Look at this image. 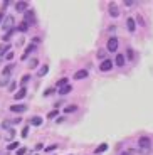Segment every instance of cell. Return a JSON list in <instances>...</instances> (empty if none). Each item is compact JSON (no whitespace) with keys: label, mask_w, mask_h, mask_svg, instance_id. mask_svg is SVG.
Here are the masks:
<instances>
[{"label":"cell","mask_w":153,"mask_h":155,"mask_svg":"<svg viewBox=\"0 0 153 155\" xmlns=\"http://www.w3.org/2000/svg\"><path fill=\"white\" fill-rule=\"evenodd\" d=\"M138 147L142 150V153H148L151 150V140L148 137H142V138L138 140Z\"/></svg>","instance_id":"6da1fadb"},{"label":"cell","mask_w":153,"mask_h":155,"mask_svg":"<svg viewBox=\"0 0 153 155\" xmlns=\"http://www.w3.org/2000/svg\"><path fill=\"white\" fill-rule=\"evenodd\" d=\"M0 25H2V29H4L5 32L12 31V29H14V17H12V15H5L4 17V22L0 24Z\"/></svg>","instance_id":"7a4b0ae2"},{"label":"cell","mask_w":153,"mask_h":155,"mask_svg":"<svg viewBox=\"0 0 153 155\" xmlns=\"http://www.w3.org/2000/svg\"><path fill=\"white\" fill-rule=\"evenodd\" d=\"M106 49L109 51V52H116V49H118V39L111 37L109 41H108V44H106Z\"/></svg>","instance_id":"3957f363"},{"label":"cell","mask_w":153,"mask_h":155,"mask_svg":"<svg viewBox=\"0 0 153 155\" xmlns=\"http://www.w3.org/2000/svg\"><path fill=\"white\" fill-rule=\"evenodd\" d=\"M24 22H25L27 25H29V24H31V25H35V15H34V12H32V10H25V20H24Z\"/></svg>","instance_id":"277c9868"},{"label":"cell","mask_w":153,"mask_h":155,"mask_svg":"<svg viewBox=\"0 0 153 155\" xmlns=\"http://www.w3.org/2000/svg\"><path fill=\"white\" fill-rule=\"evenodd\" d=\"M111 68H113V62H111V59H104V61L101 62V66H99V69L103 71V73H106V71H109Z\"/></svg>","instance_id":"5b68a950"},{"label":"cell","mask_w":153,"mask_h":155,"mask_svg":"<svg viewBox=\"0 0 153 155\" xmlns=\"http://www.w3.org/2000/svg\"><path fill=\"white\" fill-rule=\"evenodd\" d=\"M10 111H14V113H24V111H27V106L25 105H14V106H10Z\"/></svg>","instance_id":"8992f818"},{"label":"cell","mask_w":153,"mask_h":155,"mask_svg":"<svg viewBox=\"0 0 153 155\" xmlns=\"http://www.w3.org/2000/svg\"><path fill=\"white\" fill-rule=\"evenodd\" d=\"M109 15L111 17H118L119 15V8L116 4H109Z\"/></svg>","instance_id":"52a82bcc"},{"label":"cell","mask_w":153,"mask_h":155,"mask_svg":"<svg viewBox=\"0 0 153 155\" xmlns=\"http://www.w3.org/2000/svg\"><path fill=\"white\" fill-rule=\"evenodd\" d=\"M86 78H88V71H86V69H81V71H77V73L74 74V79H77V81L86 79Z\"/></svg>","instance_id":"ba28073f"},{"label":"cell","mask_w":153,"mask_h":155,"mask_svg":"<svg viewBox=\"0 0 153 155\" xmlns=\"http://www.w3.org/2000/svg\"><path fill=\"white\" fill-rule=\"evenodd\" d=\"M27 8H29V4H27V2H17L15 4V10L17 12H25Z\"/></svg>","instance_id":"9c48e42d"},{"label":"cell","mask_w":153,"mask_h":155,"mask_svg":"<svg viewBox=\"0 0 153 155\" xmlns=\"http://www.w3.org/2000/svg\"><path fill=\"white\" fill-rule=\"evenodd\" d=\"M32 51H35V46H34V44H29V46L25 47V52L22 54V61H25V59L29 58V54H31Z\"/></svg>","instance_id":"30bf717a"},{"label":"cell","mask_w":153,"mask_h":155,"mask_svg":"<svg viewBox=\"0 0 153 155\" xmlns=\"http://www.w3.org/2000/svg\"><path fill=\"white\" fill-rule=\"evenodd\" d=\"M126 27H128V31H130V32L136 31V22H135V19H131V17H130V19L126 20Z\"/></svg>","instance_id":"8fae6325"},{"label":"cell","mask_w":153,"mask_h":155,"mask_svg":"<svg viewBox=\"0 0 153 155\" xmlns=\"http://www.w3.org/2000/svg\"><path fill=\"white\" fill-rule=\"evenodd\" d=\"M25 94H27V89L25 88H20L19 91L14 94V98H15V100H22V98H25Z\"/></svg>","instance_id":"7c38bea8"},{"label":"cell","mask_w":153,"mask_h":155,"mask_svg":"<svg viewBox=\"0 0 153 155\" xmlns=\"http://www.w3.org/2000/svg\"><path fill=\"white\" fill-rule=\"evenodd\" d=\"M71 91H73V86L71 84H66V86H62V88H59V94H62V96L71 93Z\"/></svg>","instance_id":"4fadbf2b"},{"label":"cell","mask_w":153,"mask_h":155,"mask_svg":"<svg viewBox=\"0 0 153 155\" xmlns=\"http://www.w3.org/2000/svg\"><path fill=\"white\" fill-rule=\"evenodd\" d=\"M31 125H32V127H41V125H42V118H41V116H32V118H31Z\"/></svg>","instance_id":"5bb4252c"},{"label":"cell","mask_w":153,"mask_h":155,"mask_svg":"<svg viewBox=\"0 0 153 155\" xmlns=\"http://www.w3.org/2000/svg\"><path fill=\"white\" fill-rule=\"evenodd\" d=\"M8 51H10V46H8V44H0V58L5 56Z\"/></svg>","instance_id":"9a60e30c"},{"label":"cell","mask_w":153,"mask_h":155,"mask_svg":"<svg viewBox=\"0 0 153 155\" xmlns=\"http://www.w3.org/2000/svg\"><path fill=\"white\" fill-rule=\"evenodd\" d=\"M115 62H116V66H119V68L125 66V56L118 54V56H116V59H115Z\"/></svg>","instance_id":"2e32d148"},{"label":"cell","mask_w":153,"mask_h":155,"mask_svg":"<svg viewBox=\"0 0 153 155\" xmlns=\"http://www.w3.org/2000/svg\"><path fill=\"white\" fill-rule=\"evenodd\" d=\"M47 73H49V66H46V64H44V66L42 68H41V69H39V76H41V78H42V76H46V74Z\"/></svg>","instance_id":"e0dca14e"},{"label":"cell","mask_w":153,"mask_h":155,"mask_svg":"<svg viewBox=\"0 0 153 155\" xmlns=\"http://www.w3.org/2000/svg\"><path fill=\"white\" fill-rule=\"evenodd\" d=\"M106 150H108V143H101L94 152H96V153H103V152H106Z\"/></svg>","instance_id":"ac0fdd59"},{"label":"cell","mask_w":153,"mask_h":155,"mask_svg":"<svg viewBox=\"0 0 153 155\" xmlns=\"http://www.w3.org/2000/svg\"><path fill=\"white\" fill-rule=\"evenodd\" d=\"M14 32H15V27H14L12 31H8L7 34H5V37H4V42H5V44H7L8 41H10V37H12V34H14Z\"/></svg>","instance_id":"d6986e66"},{"label":"cell","mask_w":153,"mask_h":155,"mask_svg":"<svg viewBox=\"0 0 153 155\" xmlns=\"http://www.w3.org/2000/svg\"><path fill=\"white\" fill-rule=\"evenodd\" d=\"M17 29H19L20 32H27V31H29V25H27L25 22H20V24H19V27H17Z\"/></svg>","instance_id":"ffe728a7"},{"label":"cell","mask_w":153,"mask_h":155,"mask_svg":"<svg viewBox=\"0 0 153 155\" xmlns=\"http://www.w3.org/2000/svg\"><path fill=\"white\" fill-rule=\"evenodd\" d=\"M37 64H39V59H31V62H29V68H31V69H34V68H37Z\"/></svg>","instance_id":"44dd1931"},{"label":"cell","mask_w":153,"mask_h":155,"mask_svg":"<svg viewBox=\"0 0 153 155\" xmlns=\"http://www.w3.org/2000/svg\"><path fill=\"white\" fill-rule=\"evenodd\" d=\"M76 110H77V106H76V105H69L67 108L64 110V113H73V111H76Z\"/></svg>","instance_id":"7402d4cb"},{"label":"cell","mask_w":153,"mask_h":155,"mask_svg":"<svg viewBox=\"0 0 153 155\" xmlns=\"http://www.w3.org/2000/svg\"><path fill=\"white\" fill-rule=\"evenodd\" d=\"M12 69H14V66H12V64H8V66L4 69V73H2V74H4V76H8V74L12 73Z\"/></svg>","instance_id":"603a6c76"},{"label":"cell","mask_w":153,"mask_h":155,"mask_svg":"<svg viewBox=\"0 0 153 155\" xmlns=\"http://www.w3.org/2000/svg\"><path fill=\"white\" fill-rule=\"evenodd\" d=\"M67 84V78H62V79H59L57 81V88H62V86Z\"/></svg>","instance_id":"cb8c5ba5"},{"label":"cell","mask_w":153,"mask_h":155,"mask_svg":"<svg viewBox=\"0 0 153 155\" xmlns=\"http://www.w3.org/2000/svg\"><path fill=\"white\" fill-rule=\"evenodd\" d=\"M17 147H20V145H19V142H14V143H10L7 148H8V150H15Z\"/></svg>","instance_id":"d4e9b609"},{"label":"cell","mask_w":153,"mask_h":155,"mask_svg":"<svg viewBox=\"0 0 153 155\" xmlns=\"http://www.w3.org/2000/svg\"><path fill=\"white\" fill-rule=\"evenodd\" d=\"M98 59H106V52H104V51H98Z\"/></svg>","instance_id":"484cf974"},{"label":"cell","mask_w":153,"mask_h":155,"mask_svg":"<svg viewBox=\"0 0 153 155\" xmlns=\"http://www.w3.org/2000/svg\"><path fill=\"white\" fill-rule=\"evenodd\" d=\"M10 127H12L10 121H4V123H2V128H7V130H10Z\"/></svg>","instance_id":"4316f807"},{"label":"cell","mask_w":153,"mask_h":155,"mask_svg":"<svg viewBox=\"0 0 153 155\" xmlns=\"http://www.w3.org/2000/svg\"><path fill=\"white\" fill-rule=\"evenodd\" d=\"M57 148V145H49V147H46V152H54Z\"/></svg>","instance_id":"83f0119b"},{"label":"cell","mask_w":153,"mask_h":155,"mask_svg":"<svg viewBox=\"0 0 153 155\" xmlns=\"http://www.w3.org/2000/svg\"><path fill=\"white\" fill-rule=\"evenodd\" d=\"M27 135H29V127H24V130H22V137L25 138Z\"/></svg>","instance_id":"f1b7e54d"},{"label":"cell","mask_w":153,"mask_h":155,"mask_svg":"<svg viewBox=\"0 0 153 155\" xmlns=\"http://www.w3.org/2000/svg\"><path fill=\"white\" fill-rule=\"evenodd\" d=\"M29 79H31V76H29V74H25V76L22 78V84H25V83H29Z\"/></svg>","instance_id":"f546056e"},{"label":"cell","mask_w":153,"mask_h":155,"mask_svg":"<svg viewBox=\"0 0 153 155\" xmlns=\"http://www.w3.org/2000/svg\"><path fill=\"white\" fill-rule=\"evenodd\" d=\"M47 116H49V118H56V116H57V110H54V111H50Z\"/></svg>","instance_id":"4dcf8cb0"},{"label":"cell","mask_w":153,"mask_h":155,"mask_svg":"<svg viewBox=\"0 0 153 155\" xmlns=\"http://www.w3.org/2000/svg\"><path fill=\"white\" fill-rule=\"evenodd\" d=\"M5 58H7L8 61H12V59H14V52H10V51H8L7 54H5Z\"/></svg>","instance_id":"1f68e13d"},{"label":"cell","mask_w":153,"mask_h":155,"mask_svg":"<svg viewBox=\"0 0 153 155\" xmlns=\"http://www.w3.org/2000/svg\"><path fill=\"white\" fill-rule=\"evenodd\" d=\"M52 93H54V89H46V91H44V96H50Z\"/></svg>","instance_id":"d6a6232c"},{"label":"cell","mask_w":153,"mask_h":155,"mask_svg":"<svg viewBox=\"0 0 153 155\" xmlns=\"http://www.w3.org/2000/svg\"><path fill=\"white\" fill-rule=\"evenodd\" d=\"M126 52H128V58H130V59H133V58H135V54H133V49H128Z\"/></svg>","instance_id":"836d02e7"},{"label":"cell","mask_w":153,"mask_h":155,"mask_svg":"<svg viewBox=\"0 0 153 155\" xmlns=\"http://www.w3.org/2000/svg\"><path fill=\"white\" fill-rule=\"evenodd\" d=\"M8 89H10V91H14V89H15V83H14V81L8 84Z\"/></svg>","instance_id":"e575fe53"},{"label":"cell","mask_w":153,"mask_h":155,"mask_svg":"<svg viewBox=\"0 0 153 155\" xmlns=\"http://www.w3.org/2000/svg\"><path fill=\"white\" fill-rule=\"evenodd\" d=\"M25 153V148H19V150H17V155H24Z\"/></svg>","instance_id":"d590c367"},{"label":"cell","mask_w":153,"mask_h":155,"mask_svg":"<svg viewBox=\"0 0 153 155\" xmlns=\"http://www.w3.org/2000/svg\"><path fill=\"white\" fill-rule=\"evenodd\" d=\"M5 84H8V79H7V78H5L4 81H0V86H5Z\"/></svg>","instance_id":"8d00e7d4"},{"label":"cell","mask_w":153,"mask_h":155,"mask_svg":"<svg viewBox=\"0 0 153 155\" xmlns=\"http://www.w3.org/2000/svg\"><path fill=\"white\" fill-rule=\"evenodd\" d=\"M2 19H4V12H0V24H2Z\"/></svg>","instance_id":"74e56055"}]
</instances>
